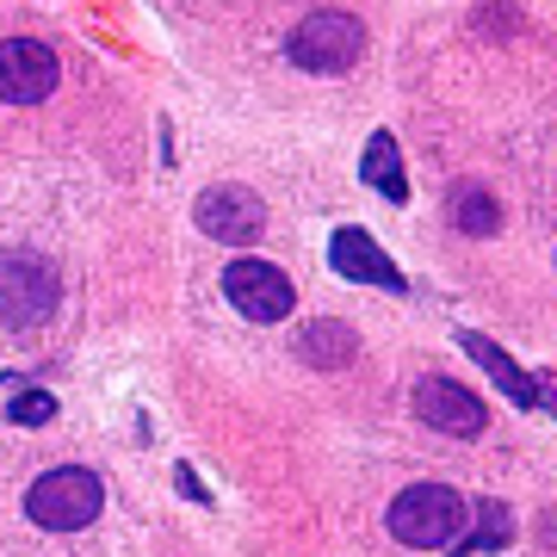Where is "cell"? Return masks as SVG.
Masks as SVG:
<instances>
[{"instance_id": "obj_1", "label": "cell", "mask_w": 557, "mask_h": 557, "mask_svg": "<svg viewBox=\"0 0 557 557\" xmlns=\"http://www.w3.org/2000/svg\"><path fill=\"white\" fill-rule=\"evenodd\" d=\"M465 520H471V508H465L458 490H446V483H416V490H403L391 502L384 527L409 552H453L458 539H465Z\"/></svg>"}, {"instance_id": "obj_6", "label": "cell", "mask_w": 557, "mask_h": 557, "mask_svg": "<svg viewBox=\"0 0 557 557\" xmlns=\"http://www.w3.org/2000/svg\"><path fill=\"white\" fill-rule=\"evenodd\" d=\"M62 62L38 38H7L0 44V106H38L57 94Z\"/></svg>"}, {"instance_id": "obj_3", "label": "cell", "mask_w": 557, "mask_h": 557, "mask_svg": "<svg viewBox=\"0 0 557 557\" xmlns=\"http://www.w3.org/2000/svg\"><path fill=\"white\" fill-rule=\"evenodd\" d=\"M57 310V267L44 255L7 248L0 255V329H38Z\"/></svg>"}, {"instance_id": "obj_7", "label": "cell", "mask_w": 557, "mask_h": 557, "mask_svg": "<svg viewBox=\"0 0 557 557\" xmlns=\"http://www.w3.org/2000/svg\"><path fill=\"white\" fill-rule=\"evenodd\" d=\"M416 416L434 428V434H453V440H478L490 428V409H483L458 379H421L416 384Z\"/></svg>"}, {"instance_id": "obj_4", "label": "cell", "mask_w": 557, "mask_h": 557, "mask_svg": "<svg viewBox=\"0 0 557 557\" xmlns=\"http://www.w3.org/2000/svg\"><path fill=\"white\" fill-rule=\"evenodd\" d=\"M285 57L298 62V69H310V75H341V69H354L366 57V25L354 13H310L292 32Z\"/></svg>"}, {"instance_id": "obj_8", "label": "cell", "mask_w": 557, "mask_h": 557, "mask_svg": "<svg viewBox=\"0 0 557 557\" xmlns=\"http://www.w3.org/2000/svg\"><path fill=\"white\" fill-rule=\"evenodd\" d=\"M329 267L341 278H354V285H379V292H403V267L384 255V242H372L366 230H335L329 236Z\"/></svg>"}, {"instance_id": "obj_9", "label": "cell", "mask_w": 557, "mask_h": 557, "mask_svg": "<svg viewBox=\"0 0 557 557\" xmlns=\"http://www.w3.org/2000/svg\"><path fill=\"white\" fill-rule=\"evenodd\" d=\"M193 218H199V230L211 242H255L260 230H267V205H260L248 186H211Z\"/></svg>"}, {"instance_id": "obj_13", "label": "cell", "mask_w": 557, "mask_h": 557, "mask_svg": "<svg viewBox=\"0 0 557 557\" xmlns=\"http://www.w3.org/2000/svg\"><path fill=\"white\" fill-rule=\"evenodd\" d=\"M446 211H453V223L465 230V236H478V242L502 230V199L490 193V186H478V180L453 186V205H446Z\"/></svg>"}, {"instance_id": "obj_17", "label": "cell", "mask_w": 557, "mask_h": 557, "mask_svg": "<svg viewBox=\"0 0 557 557\" xmlns=\"http://www.w3.org/2000/svg\"><path fill=\"white\" fill-rule=\"evenodd\" d=\"M174 483H180V496H186V502H211V496H205V483H199V471H193V465H174Z\"/></svg>"}, {"instance_id": "obj_5", "label": "cell", "mask_w": 557, "mask_h": 557, "mask_svg": "<svg viewBox=\"0 0 557 557\" xmlns=\"http://www.w3.org/2000/svg\"><path fill=\"white\" fill-rule=\"evenodd\" d=\"M223 298L236 304L248 322H285L292 317V304H298V292H292V278L278 273L273 260L242 255V260L223 267Z\"/></svg>"}, {"instance_id": "obj_15", "label": "cell", "mask_w": 557, "mask_h": 557, "mask_svg": "<svg viewBox=\"0 0 557 557\" xmlns=\"http://www.w3.org/2000/svg\"><path fill=\"white\" fill-rule=\"evenodd\" d=\"M7 416L20 421V428H44V421L57 416V397L50 391H20V397L7 403Z\"/></svg>"}, {"instance_id": "obj_14", "label": "cell", "mask_w": 557, "mask_h": 557, "mask_svg": "<svg viewBox=\"0 0 557 557\" xmlns=\"http://www.w3.org/2000/svg\"><path fill=\"white\" fill-rule=\"evenodd\" d=\"M515 539V515L502 508V502H478V533L465 539V545H453V557H465V552H502Z\"/></svg>"}, {"instance_id": "obj_16", "label": "cell", "mask_w": 557, "mask_h": 557, "mask_svg": "<svg viewBox=\"0 0 557 557\" xmlns=\"http://www.w3.org/2000/svg\"><path fill=\"white\" fill-rule=\"evenodd\" d=\"M496 25H502V32H520V25H527L515 0H490V7L478 13V32H496Z\"/></svg>"}, {"instance_id": "obj_11", "label": "cell", "mask_w": 557, "mask_h": 557, "mask_svg": "<svg viewBox=\"0 0 557 557\" xmlns=\"http://www.w3.org/2000/svg\"><path fill=\"white\" fill-rule=\"evenodd\" d=\"M354 354H359V335L347 329V322H335V317L304 322V335H298V359H304V366H317V372H341V366H354Z\"/></svg>"}, {"instance_id": "obj_10", "label": "cell", "mask_w": 557, "mask_h": 557, "mask_svg": "<svg viewBox=\"0 0 557 557\" xmlns=\"http://www.w3.org/2000/svg\"><path fill=\"white\" fill-rule=\"evenodd\" d=\"M458 347L478 359L483 372H490V379H496L502 391H508V403H520V409H539V403L552 397V379H533V372H520L515 359L502 354V347H496L490 335H478V329H458Z\"/></svg>"}, {"instance_id": "obj_2", "label": "cell", "mask_w": 557, "mask_h": 557, "mask_svg": "<svg viewBox=\"0 0 557 557\" xmlns=\"http://www.w3.org/2000/svg\"><path fill=\"white\" fill-rule=\"evenodd\" d=\"M100 508H106V483L87 465H57L25 490V515L38 520L44 533H81V527L100 520Z\"/></svg>"}, {"instance_id": "obj_12", "label": "cell", "mask_w": 557, "mask_h": 557, "mask_svg": "<svg viewBox=\"0 0 557 557\" xmlns=\"http://www.w3.org/2000/svg\"><path fill=\"white\" fill-rule=\"evenodd\" d=\"M359 180L379 193V199L403 205L409 199V174H403V143L391 137V131H372V143H366V156H359Z\"/></svg>"}]
</instances>
